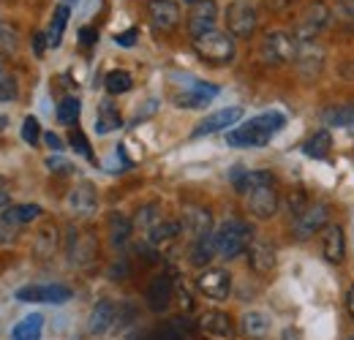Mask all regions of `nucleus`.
<instances>
[{
  "label": "nucleus",
  "mask_w": 354,
  "mask_h": 340,
  "mask_svg": "<svg viewBox=\"0 0 354 340\" xmlns=\"http://www.w3.org/2000/svg\"><path fill=\"white\" fill-rule=\"evenodd\" d=\"M286 126V117L275 109L262 112L245 123H240L237 128H232L226 133V144L229 147H237V150H248V147H267L270 139Z\"/></svg>",
  "instance_id": "nucleus-1"
},
{
  "label": "nucleus",
  "mask_w": 354,
  "mask_h": 340,
  "mask_svg": "<svg viewBox=\"0 0 354 340\" xmlns=\"http://www.w3.org/2000/svg\"><path fill=\"white\" fill-rule=\"evenodd\" d=\"M213 240H216V254L223 258H237L251 248L254 229L240 218H229L218 226V232H213Z\"/></svg>",
  "instance_id": "nucleus-2"
},
{
  "label": "nucleus",
  "mask_w": 354,
  "mask_h": 340,
  "mask_svg": "<svg viewBox=\"0 0 354 340\" xmlns=\"http://www.w3.org/2000/svg\"><path fill=\"white\" fill-rule=\"evenodd\" d=\"M191 46L210 66H229L234 60V52H237L234 39L229 33H221V30H210V33H202V36L191 39Z\"/></svg>",
  "instance_id": "nucleus-3"
},
{
  "label": "nucleus",
  "mask_w": 354,
  "mask_h": 340,
  "mask_svg": "<svg viewBox=\"0 0 354 340\" xmlns=\"http://www.w3.org/2000/svg\"><path fill=\"white\" fill-rule=\"evenodd\" d=\"M259 57L267 66H286L297 60V39L286 30H272L259 44Z\"/></svg>",
  "instance_id": "nucleus-4"
},
{
  "label": "nucleus",
  "mask_w": 354,
  "mask_h": 340,
  "mask_svg": "<svg viewBox=\"0 0 354 340\" xmlns=\"http://www.w3.org/2000/svg\"><path fill=\"white\" fill-rule=\"evenodd\" d=\"M259 25V11L248 0H232L226 6V30L232 39H251Z\"/></svg>",
  "instance_id": "nucleus-5"
},
{
  "label": "nucleus",
  "mask_w": 354,
  "mask_h": 340,
  "mask_svg": "<svg viewBox=\"0 0 354 340\" xmlns=\"http://www.w3.org/2000/svg\"><path fill=\"white\" fill-rule=\"evenodd\" d=\"M218 93H221L218 85H210V82L185 77L180 90L172 93V101H175V106H183V109H205Z\"/></svg>",
  "instance_id": "nucleus-6"
},
{
  "label": "nucleus",
  "mask_w": 354,
  "mask_h": 340,
  "mask_svg": "<svg viewBox=\"0 0 354 340\" xmlns=\"http://www.w3.org/2000/svg\"><path fill=\"white\" fill-rule=\"evenodd\" d=\"M330 19H333V11H330L327 3H319V0L308 3L306 11H303L300 19H297V28H295V39H297V44L316 41V36L330 25Z\"/></svg>",
  "instance_id": "nucleus-7"
},
{
  "label": "nucleus",
  "mask_w": 354,
  "mask_h": 340,
  "mask_svg": "<svg viewBox=\"0 0 354 340\" xmlns=\"http://www.w3.org/2000/svg\"><path fill=\"white\" fill-rule=\"evenodd\" d=\"M14 297L19 302H44V305H66L68 299L74 297V292L63 283H30L17 289Z\"/></svg>",
  "instance_id": "nucleus-8"
},
{
  "label": "nucleus",
  "mask_w": 354,
  "mask_h": 340,
  "mask_svg": "<svg viewBox=\"0 0 354 340\" xmlns=\"http://www.w3.org/2000/svg\"><path fill=\"white\" fill-rule=\"evenodd\" d=\"M245 205H248V213L254 215V218H259V220L275 218L278 205H281L275 182H267V185H259V188L248 191V193H245Z\"/></svg>",
  "instance_id": "nucleus-9"
},
{
  "label": "nucleus",
  "mask_w": 354,
  "mask_h": 340,
  "mask_svg": "<svg viewBox=\"0 0 354 340\" xmlns=\"http://www.w3.org/2000/svg\"><path fill=\"white\" fill-rule=\"evenodd\" d=\"M327 220H330V207H327L324 202H322V205H310L306 213L295 218L292 234H295V240L306 243V240H310L316 232H322V229L327 226Z\"/></svg>",
  "instance_id": "nucleus-10"
},
{
  "label": "nucleus",
  "mask_w": 354,
  "mask_h": 340,
  "mask_svg": "<svg viewBox=\"0 0 354 340\" xmlns=\"http://www.w3.org/2000/svg\"><path fill=\"white\" fill-rule=\"evenodd\" d=\"M147 19L153 30L172 33L180 25V3L177 0H147Z\"/></svg>",
  "instance_id": "nucleus-11"
},
{
  "label": "nucleus",
  "mask_w": 354,
  "mask_h": 340,
  "mask_svg": "<svg viewBox=\"0 0 354 340\" xmlns=\"http://www.w3.org/2000/svg\"><path fill=\"white\" fill-rule=\"evenodd\" d=\"M216 22H218V3L216 0H196L191 6V14H188V33H191V39L216 30Z\"/></svg>",
  "instance_id": "nucleus-12"
},
{
  "label": "nucleus",
  "mask_w": 354,
  "mask_h": 340,
  "mask_svg": "<svg viewBox=\"0 0 354 340\" xmlns=\"http://www.w3.org/2000/svg\"><path fill=\"white\" fill-rule=\"evenodd\" d=\"M196 286H199V292L207 299L221 302L232 292V278H229V272L221 270V267H205L202 275L196 278Z\"/></svg>",
  "instance_id": "nucleus-13"
},
{
  "label": "nucleus",
  "mask_w": 354,
  "mask_h": 340,
  "mask_svg": "<svg viewBox=\"0 0 354 340\" xmlns=\"http://www.w3.org/2000/svg\"><path fill=\"white\" fill-rule=\"evenodd\" d=\"M243 120V109L240 106H226V109H218L213 115H207L199 126L191 131V139H199V136H210V133H218V131H226L234 123Z\"/></svg>",
  "instance_id": "nucleus-14"
},
{
  "label": "nucleus",
  "mask_w": 354,
  "mask_h": 340,
  "mask_svg": "<svg viewBox=\"0 0 354 340\" xmlns=\"http://www.w3.org/2000/svg\"><path fill=\"white\" fill-rule=\"evenodd\" d=\"M172 297H175V281H172V275H167V272H161V275H156L153 281H150V286H147V308L153 310V313H164L169 305H172Z\"/></svg>",
  "instance_id": "nucleus-15"
},
{
  "label": "nucleus",
  "mask_w": 354,
  "mask_h": 340,
  "mask_svg": "<svg viewBox=\"0 0 354 340\" xmlns=\"http://www.w3.org/2000/svg\"><path fill=\"white\" fill-rule=\"evenodd\" d=\"M118 319H120V310H118V305H115L112 299L95 302L88 319L90 335H104V332H109V330L118 324Z\"/></svg>",
  "instance_id": "nucleus-16"
},
{
  "label": "nucleus",
  "mask_w": 354,
  "mask_h": 340,
  "mask_svg": "<svg viewBox=\"0 0 354 340\" xmlns=\"http://www.w3.org/2000/svg\"><path fill=\"white\" fill-rule=\"evenodd\" d=\"M322 256L330 264H341L346 256V240H344V229L338 223H327L322 229Z\"/></svg>",
  "instance_id": "nucleus-17"
},
{
  "label": "nucleus",
  "mask_w": 354,
  "mask_h": 340,
  "mask_svg": "<svg viewBox=\"0 0 354 340\" xmlns=\"http://www.w3.org/2000/svg\"><path fill=\"white\" fill-rule=\"evenodd\" d=\"M66 205H68V210L74 215L88 218V215H93L95 207H98V193H95V188H93L90 182H80V185L71 188V193L66 196Z\"/></svg>",
  "instance_id": "nucleus-18"
},
{
  "label": "nucleus",
  "mask_w": 354,
  "mask_h": 340,
  "mask_svg": "<svg viewBox=\"0 0 354 340\" xmlns=\"http://www.w3.org/2000/svg\"><path fill=\"white\" fill-rule=\"evenodd\" d=\"M180 226H183V232H188L194 240H199V237L213 234V215H210V210H205V207H185Z\"/></svg>",
  "instance_id": "nucleus-19"
},
{
  "label": "nucleus",
  "mask_w": 354,
  "mask_h": 340,
  "mask_svg": "<svg viewBox=\"0 0 354 340\" xmlns=\"http://www.w3.org/2000/svg\"><path fill=\"white\" fill-rule=\"evenodd\" d=\"M95 251H98V243L93 234H85V232H74L71 240H68V258L71 264H80V267H88L90 261L95 258Z\"/></svg>",
  "instance_id": "nucleus-20"
},
{
  "label": "nucleus",
  "mask_w": 354,
  "mask_h": 340,
  "mask_svg": "<svg viewBox=\"0 0 354 340\" xmlns=\"http://www.w3.org/2000/svg\"><path fill=\"white\" fill-rule=\"evenodd\" d=\"M248 261H251L254 272L270 275L275 270V264H278V256H275V248L267 240H254L251 248H248Z\"/></svg>",
  "instance_id": "nucleus-21"
},
{
  "label": "nucleus",
  "mask_w": 354,
  "mask_h": 340,
  "mask_svg": "<svg viewBox=\"0 0 354 340\" xmlns=\"http://www.w3.org/2000/svg\"><path fill=\"white\" fill-rule=\"evenodd\" d=\"M297 68H300V74L310 79V77H316L319 71H322V63H324V55H322V49L316 46V41H303L297 44Z\"/></svg>",
  "instance_id": "nucleus-22"
},
{
  "label": "nucleus",
  "mask_w": 354,
  "mask_h": 340,
  "mask_svg": "<svg viewBox=\"0 0 354 340\" xmlns=\"http://www.w3.org/2000/svg\"><path fill=\"white\" fill-rule=\"evenodd\" d=\"M199 330H202L205 335H213V338H223V340L234 338V324H232V319H229L226 313H221V310L205 313V316L199 319Z\"/></svg>",
  "instance_id": "nucleus-23"
},
{
  "label": "nucleus",
  "mask_w": 354,
  "mask_h": 340,
  "mask_svg": "<svg viewBox=\"0 0 354 340\" xmlns=\"http://www.w3.org/2000/svg\"><path fill=\"white\" fill-rule=\"evenodd\" d=\"M267 182H275V174L267 169H257V171H245V169H234L232 171V185L240 196H245L248 191L259 188V185H267Z\"/></svg>",
  "instance_id": "nucleus-24"
},
{
  "label": "nucleus",
  "mask_w": 354,
  "mask_h": 340,
  "mask_svg": "<svg viewBox=\"0 0 354 340\" xmlns=\"http://www.w3.org/2000/svg\"><path fill=\"white\" fill-rule=\"evenodd\" d=\"M41 330H44V316L41 313H30L19 324H14L8 340H41Z\"/></svg>",
  "instance_id": "nucleus-25"
},
{
  "label": "nucleus",
  "mask_w": 354,
  "mask_h": 340,
  "mask_svg": "<svg viewBox=\"0 0 354 340\" xmlns=\"http://www.w3.org/2000/svg\"><path fill=\"white\" fill-rule=\"evenodd\" d=\"M68 17H71L68 3H60V6L55 8V14H52L49 28H46V41H49V46H52V49H57V46H60V41H63V33H66Z\"/></svg>",
  "instance_id": "nucleus-26"
},
{
  "label": "nucleus",
  "mask_w": 354,
  "mask_h": 340,
  "mask_svg": "<svg viewBox=\"0 0 354 340\" xmlns=\"http://www.w3.org/2000/svg\"><path fill=\"white\" fill-rule=\"evenodd\" d=\"M319 120H322L327 128H349V126H354V104L327 106V109H322Z\"/></svg>",
  "instance_id": "nucleus-27"
},
{
  "label": "nucleus",
  "mask_w": 354,
  "mask_h": 340,
  "mask_svg": "<svg viewBox=\"0 0 354 340\" xmlns=\"http://www.w3.org/2000/svg\"><path fill=\"white\" fill-rule=\"evenodd\" d=\"M330 150H333V136H330V131H327V128H322V131L310 133L308 139H306V144H303V153H306L308 158H316V161L327 158V153H330Z\"/></svg>",
  "instance_id": "nucleus-28"
},
{
  "label": "nucleus",
  "mask_w": 354,
  "mask_h": 340,
  "mask_svg": "<svg viewBox=\"0 0 354 340\" xmlns=\"http://www.w3.org/2000/svg\"><path fill=\"white\" fill-rule=\"evenodd\" d=\"M41 207L39 205H17V207H6L0 218L6 220V223H11V226H25V223H30V220H36V218H41Z\"/></svg>",
  "instance_id": "nucleus-29"
},
{
  "label": "nucleus",
  "mask_w": 354,
  "mask_h": 340,
  "mask_svg": "<svg viewBox=\"0 0 354 340\" xmlns=\"http://www.w3.org/2000/svg\"><path fill=\"white\" fill-rule=\"evenodd\" d=\"M120 126H123V117H120L118 106H115L112 101H101V106H98V120H95V131H98V133H112V131H118Z\"/></svg>",
  "instance_id": "nucleus-30"
},
{
  "label": "nucleus",
  "mask_w": 354,
  "mask_h": 340,
  "mask_svg": "<svg viewBox=\"0 0 354 340\" xmlns=\"http://www.w3.org/2000/svg\"><path fill=\"white\" fill-rule=\"evenodd\" d=\"M131 232H133V223L126 215H120V213L109 215V240H112L115 248H123V245L129 243Z\"/></svg>",
  "instance_id": "nucleus-31"
},
{
  "label": "nucleus",
  "mask_w": 354,
  "mask_h": 340,
  "mask_svg": "<svg viewBox=\"0 0 354 340\" xmlns=\"http://www.w3.org/2000/svg\"><path fill=\"white\" fill-rule=\"evenodd\" d=\"M180 232H183V226H180L177 220H164V218H161V220L147 232V240H150L153 245H167V243L175 240Z\"/></svg>",
  "instance_id": "nucleus-32"
},
{
  "label": "nucleus",
  "mask_w": 354,
  "mask_h": 340,
  "mask_svg": "<svg viewBox=\"0 0 354 340\" xmlns=\"http://www.w3.org/2000/svg\"><path fill=\"white\" fill-rule=\"evenodd\" d=\"M213 256H218L216 254V240H213V234L194 240V245H191V264H194V267H207Z\"/></svg>",
  "instance_id": "nucleus-33"
},
{
  "label": "nucleus",
  "mask_w": 354,
  "mask_h": 340,
  "mask_svg": "<svg viewBox=\"0 0 354 340\" xmlns=\"http://www.w3.org/2000/svg\"><path fill=\"white\" fill-rule=\"evenodd\" d=\"M80 112H82V101L77 98V95H66L60 104H57V123H63V126H74L77 120H80Z\"/></svg>",
  "instance_id": "nucleus-34"
},
{
  "label": "nucleus",
  "mask_w": 354,
  "mask_h": 340,
  "mask_svg": "<svg viewBox=\"0 0 354 340\" xmlns=\"http://www.w3.org/2000/svg\"><path fill=\"white\" fill-rule=\"evenodd\" d=\"M104 87H106V93H109V95H123V93H129V90L133 87V79H131V74H129V71L115 68V71H109V74H106Z\"/></svg>",
  "instance_id": "nucleus-35"
},
{
  "label": "nucleus",
  "mask_w": 354,
  "mask_h": 340,
  "mask_svg": "<svg viewBox=\"0 0 354 340\" xmlns=\"http://www.w3.org/2000/svg\"><path fill=\"white\" fill-rule=\"evenodd\" d=\"M267 330H270V319H267L265 313L254 310V313L243 316V332L248 338H262V335H267Z\"/></svg>",
  "instance_id": "nucleus-36"
},
{
  "label": "nucleus",
  "mask_w": 354,
  "mask_h": 340,
  "mask_svg": "<svg viewBox=\"0 0 354 340\" xmlns=\"http://www.w3.org/2000/svg\"><path fill=\"white\" fill-rule=\"evenodd\" d=\"M55 251H57V229L55 226H44L36 234V254H39V258H49Z\"/></svg>",
  "instance_id": "nucleus-37"
},
{
  "label": "nucleus",
  "mask_w": 354,
  "mask_h": 340,
  "mask_svg": "<svg viewBox=\"0 0 354 340\" xmlns=\"http://www.w3.org/2000/svg\"><path fill=\"white\" fill-rule=\"evenodd\" d=\"M335 19L341 28L354 30V0H335Z\"/></svg>",
  "instance_id": "nucleus-38"
},
{
  "label": "nucleus",
  "mask_w": 354,
  "mask_h": 340,
  "mask_svg": "<svg viewBox=\"0 0 354 340\" xmlns=\"http://www.w3.org/2000/svg\"><path fill=\"white\" fill-rule=\"evenodd\" d=\"M22 142L30 144V147H39V142H41V126H39V120L33 115H28L22 120Z\"/></svg>",
  "instance_id": "nucleus-39"
},
{
  "label": "nucleus",
  "mask_w": 354,
  "mask_h": 340,
  "mask_svg": "<svg viewBox=\"0 0 354 340\" xmlns=\"http://www.w3.org/2000/svg\"><path fill=\"white\" fill-rule=\"evenodd\" d=\"M19 98V85L14 79V74H3L0 77V104H14Z\"/></svg>",
  "instance_id": "nucleus-40"
},
{
  "label": "nucleus",
  "mask_w": 354,
  "mask_h": 340,
  "mask_svg": "<svg viewBox=\"0 0 354 340\" xmlns=\"http://www.w3.org/2000/svg\"><path fill=\"white\" fill-rule=\"evenodd\" d=\"M68 142H71V147H74V153H80L85 161H95V155H93V150H90V142H88V136L80 131V128H74L71 131V136H68Z\"/></svg>",
  "instance_id": "nucleus-41"
},
{
  "label": "nucleus",
  "mask_w": 354,
  "mask_h": 340,
  "mask_svg": "<svg viewBox=\"0 0 354 340\" xmlns=\"http://www.w3.org/2000/svg\"><path fill=\"white\" fill-rule=\"evenodd\" d=\"M158 220H161V213H158L156 205H147V207H142V210L136 213V226H139L142 232H150Z\"/></svg>",
  "instance_id": "nucleus-42"
},
{
  "label": "nucleus",
  "mask_w": 354,
  "mask_h": 340,
  "mask_svg": "<svg viewBox=\"0 0 354 340\" xmlns=\"http://www.w3.org/2000/svg\"><path fill=\"white\" fill-rule=\"evenodd\" d=\"M286 207H289V213L295 215H303L306 210L310 207V202H308V196H306V191L303 188H295L292 193H289V199H286Z\"/></svg>",
  "instance_id": "nucleus-43"
},
{
  "label": "nucleus",
  "mask_w": 354,
  "mask_h": 340,
  "mask_svg": "<svg viewBox=\"0 0 354 340\" xmlns=\"http://www.w3.org/2000/svg\"><path fill=\"white\" fill-rule=\"evenodd\" d=\"M46 169L55 171V174H71V171H74V164L66 161V158H60V155H49V158H46Z\"/></svg>",
  "instance_id": "nucleus-44"
},
{
  "label": "nucleus",
  "mask_w": 354,
  "mask_h": 340,
  "mask_svg": "<svg viewBox=\"0 0 354 340\" xmlns=\"http://www.w3.org/2000/svg\"><path fill=\"white\" fill-rule=\"evenodd\" d=\"M3 52H17V33L6 25H0V55Z\"/></svg>",
  "instance_id": "nucleus-45"
},
{
  "label": "nucleus",
  "mask_w": 354,
  "mask_h": 340,
  "mask_svg": "<svg viewBox=\"0 0 354 340\" xmlns=\"http://www.w3.org/2000/svg\"><path fill=\"white\" fill-rule=\"evenodd\" d=\"M77 39H80V44H82V46H95V41H98V30H95V28H93V25H85V28H80V36H77Z\"/></svg>",
  "instance_id": "nucleus-46"
},
{
  "label": "nucleus",
  "mask_w": 354,
  "mask_h": 340,
  "mask_svg": "<svg viewBox=\"0 0 354 340\" xmlns=\"http://www.w3.org/2000/svg\"><path fill=\"white\" fill-rule=\"evenodd\" d=\"M136 36H139V28H129V30H123V33L115 36V44H118V46H133V44H136Z\"/></svg>",
  "instance_id": "nucleus-47"
},
{
  "label": "nucleus",
  "mask_w": 354,
  "mask_h": 340,
  "mask_svg": "<svg viewBox=\"0 0 354 340\" xmlns=\"http://www.w3.org/2000/svg\"><path fill=\"white\" fill-rule=\"evenodd\" d=\"M46 46H49L46 33H36V36H33V52H36V57H44Z\"/></svg>",
  "instance_id": "nucleus-48"
},
{
  "label": "nucleus",
  "mask_w": 354,
  "mask_h": 340,
  "mask_svg": "<svg viewBox=\"0 0 354 340\" xmlns=\"http://www.w3.org/2000/svg\"><path fill=\"white\" fill-rule=\"evenodd\" d=\"M156 106H158V104H156V101H150V104H147V109H139V112H136V115H133L131 126H139V123H142V120H147V117H150V115H153V112H156Z\"/></svg>",
  "instance_id": "nucleus-49"
},
{
  "label": "nucleus",
  "mask_w": 354,
  "mask_h": 340,
  "mask_svg": "<svg viewBox=\"0 0 354 340\" xmlns=\"http://www.w3.org/2000/svg\"><path fill=\"white\" fill-rule=\"evenodd\" d=\"M44 142H46V147H49V150H55V153H60V150H63L60 136H57V133H52V131H49V133H44Z\"/></svg>",
  "instance_id": "nucleus-50"
},
{
  "label": "nucleus",
  "mask_w": 354,
  "mask_h": 340,
  "mask_svg": "<svg viewBox=\"0 0 354 340\" xmlns=\"http://www.w3.org/2000/svg\"><path fill=\"white\" fill-rule=\"evenodd\" d=\"M338 74H341L344 79H349V82H354V57H352V60H346L344 66H338Z\"/></svg>",
  "instance_id": "nucleus-51"
},
{
  "label": "nucleus",
  "mask_w": 354,
  "mask_h": 340,
  "mask_svg": "<svg viewBox=\"0 0 354 340\" xmlns=\"http://www.w3.org/2000/svg\"><path fill=\"white\" fill-rule=\"evenodd\" d=\"M346 310H349V316L354 319V283L349 286V292H346Z\"/></svg>",
  "instance_id": "nucleus-52"
},
{
  "label": "nucleus",
  "mask_w": 354,
  "mask_h": 340,
  "mask_svg": "<svg viewBox=\"0 0 354 340\" xmlns=\"http://www.w3.org/2000/svg\"><path fill=\"white\" fill-rule=\"evenodd\" d=\"M8 202H11V199H8V191H0V213L8 207Z\"/></svg>",
  "instance_id": "nucleus-53"
},
{
  "label": "nucleus",
  "mask_w": 354,
  "mask_h": 340,
  "mask_svg": "<svg viewBox=\"0 0 354 340\" xmlns=\"http://www.w3.org/2000/svg\"><path fill=\"white\" fill-rule=\"evenodd\" d=\"M283 340H300V332H295V330H286V332H283Z\"/></svg>",
  "instance_id": "nucleus-54"
},
{
  "label": "nucleus",
  "mask_w": 354,
  "mask_h": 340,
  "mask_svg": "<svg viewBox=\"0 0 354 340\" xmlns=\"http://www.w3.org/2000/svg\"><path fill=\"white\" fill-rule=\"evenodd\" d=\"M8 128V117L6 115H0V131H6Z\"/></svg>",
  "instance_id": "nucleus-55"
},
{
  "label": "nucleus",
  "mask_w": 354,
  "mask_h": 340,
  "mask_svg": "<svg viewBox=\"0 0 354 340\" xmlns=\"http://www.w3.org/2000/svg\"><path fill=\"white\" fill-rule=\"evenodd\" d=\"M6 188H8V180H6V177L0 174V191H6Z\"/></svg>",
  "instance_id": "nucleus-56"
},
{
  "label": "nucleus",
  "mask_w": 354,
  "mask_h": 340,
  "mask_svg": "<svg viewBox=\"0 0 354 340\" xmlns=\"http://www.w3.org/2000/svg\"><path fill=\"white\" fill-rule=\"evenodd\" d=\"M6 74V63H3V57H0V77Z\"/></svg>",
  "instance_id": "nucleus-57"
},
{
  "label": "nucleus",
  "mask_w": 354,
  "mask_h": 340,
  "mask_svg": "<svg viewBox=\"0 0 354 340\" xmlns=\"http://www.w3.org/2000/svg\"><path fill=\"white\" fill-rule=\"evenodd\" d=\"M185 3H196V0H185Z\"/></svg>",
  "instance_id": "nucleus-58"
},
{
  "label": "nucleus",
  "mask_w": 354,
  "mask_h": 340,
  "mask_svg": "<svg viewBox=\"0 0 354 340\" xmlns=\"http://www.w3.org/2000/svg\"><path fill=\"white\" fill-rule=\"evenodd\" d=\"M352 340H354V335H352Z\"/></svg>",
  "instance_id": "nucleus-59"
},
{
  "label": "nucleus",
  "mask_w": 354,
  "mask_h": 340,
  "mask_svg": "<svg viewBox=\"0 0 354 340\" xmlns=\"http://www.w3.org/2000/svg\"><path fill=\"white\" fill-rule=\"evenodd\" d=\"M68 3H71V0H68Z\"/></svg>",
  "instance_id": "nucleus-60"
},
{
  "label": "nucleus",
  "mask_w": 354,
  "mask_h": 340,
  "mask_svg": "<svg viewBox=\"0 0 354 340\" xmlns=\"http://www.w3.org/2000/svg\"><path fill=\"white\" fill-rule=\"evenodd\" d=\"M0 25H3V22H0Z\"/></svg>",
  "instance_id": "nucleus-61"
}]
</instances>
